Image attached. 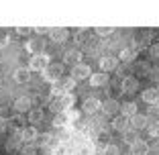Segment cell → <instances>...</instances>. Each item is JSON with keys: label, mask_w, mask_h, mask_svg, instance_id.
<instances>
[{"label": "cell", "mask_w": 159, "mask_h": 155, "mask_svg": "<svg viewBox=\"0 0 159 155\" xmlns=\"http://www.w3.org/2000/svg\"><path fill=\"white\" fill-rule=\"evenodd\" d=\"M49 66H51V59H49L47 53L31 55V59H29V70H31V71H41V74H43Z\"/></svg>", "instance_id": "1"}, {"label": "cell", "mask_w": 159, "mask_h": 155, "mask_svg": "<svg viewBox=\"0 0 159 155\" xmlns=\"http://www.w3.org/2000/svg\"><path fill=\"white\" fill-rule=\"evenodd\" d=\"M61 78H63V63H51V66L43 71V80L49 82V84H55Z\"/></svg>", "instance_id": "2"}, {"label": "cell", "mask_w": 159, "mask_h": 155, "mask_svg": "<svg viewBox=\"0 0 159 155\" xmlns=\"http://www.w3.org/2000/svg\"><path fill=\"white\" fill-rule=\"evenodd\" d=\"M75 86V80L74 78H61L59 82H55L53 84V94L55 96H63V94H71V90H74Z\"/></svg>", "instance_id": "3"}, {"label": "cell", "mask_w": 159, "mask_h": 155, "mask_svg": "<svg viewBox=\"0 0 159 155\" xmlns=\"http://www.w3.org/2000/svg\"><path fill=\"white\" fill-rule=\"evenodd\" d=\"M49 37H51L53 43L61 45V43H66L67 39H70V29H66V27H51L49 29Z\"/></svg>", "instance_id": "4"}, {"label": "cell", "mask_w": 159, "mask_h": 155, "mask_svg": "<svg viewBox=\"0 0 159 155\" xmlns=\"http://www.w3.org/2000/svg\"><path fill=\"white\" fill-rule=\"evenodd\" d=\"M112 129L125 135L126 131H131V129H133V127H131V118L122 116V114H116V116L112 118Z\"/></svg>", "instance_id": "5"}, {"label": "cell", "mask_w": 159, "mask_h": 155, "mask_svg": "<svg viewBox=\"0 0 159 155\" xmlns=\"http://www.w3.org/2000/svg\"><path fill=\"white\" fill-rule=\"evenodd\" d=\"M20 139H23V145H35L39 139V131L35 127H25L20 131Z\"/></svg>", "instance_id": "6"}, {"label": "cell", "mask_w": 159, "mask_h": 155, "mask_svg": "<svg viewBox=\"0 0 159 155\" xmlns=\"http://www.w3.org/2000/svg\"><path fill=\"white\" fill-rule=\"evenodd\" d=\"M71 78H74L75 82L86 80V78H92V70H90V66H86V63H80V66L71 67Z\"/></svg>", "instance_id": "7"}, {"label": "cell", "mask_w": 159, "mask_h": 155, "mask_svg": "<svg viewBox=\"0 0 159 155\" xmlns=\"http://www.w3.org/2000/svg\"><path fill=\"white\" fill-rule=\"evenodd\" d=\"M14 110L16 114H23V112H31L33 110V100L29 96H20V98L14 100Z\"/></svg>", "instance_id": "8"}, {"label": "cell", "mask_w": 159, "mask_h": 155, "mask_svg": "<svg viewBox=\"0 0 159 155\" xmlns=\"http://www.w3.org/2000/svg\"><path fill=\"white\" fill-rule=\"evenodd\" d=\"M116 67H118V57H112V55L100 57V70H102L104 74H108V71H114Z\"/></svg>", "instance_id": "9"}, {"label": "cell", "mask_w": 159, "mask_h": 155, "mask_svg": "<svg viewBox=\"0 0 159 155\" xmlns=\"http://www.w3.org/2000/svg\"><path fill=\"white\" fill-rule=\"evenodd\" d=\"M120 90L125 92V94H133V92H137V90H139V80H137L135 75L125 78V80L120 82Z\"/></svg>", "instance_id": "10"}, {"label": "cell", "mask_w": 159, "mask_h": 155, "mask_svg": "<svg viewBox=\"0 0 159 155\" xmlns=\"http://www.w3.org/2000/svg\"><path fill=\"white\" fill-rule=\"evenodd\" d=\"M100 108H102V102H100L98 98H86L84 104H82V112L94 114V112H98Z\"/></svg>", "instance_id": "11"}, {"label": "cell", "mask_w": 159, "mask_h": 155, "mask_svg": "<svg viewBox=\"0 0 159 155\" xmlns=\"http://www.w3.org/2000/svg\"><path fill=\"white\" fill-rule=\"evenodd\" d=\"M63 61H66L67 66H71V67L80 66V63H82V51H80V49H70V51H66Z\"/></svg>", "instance_id": "12"}, {"label": "cell", "mask_w": 159, "mask_h": 155, "mask_svg": "<svg viewBox=\"0 0 159 155\" xmlns=\"http://www.w3.org/2000/svg\"><path fill=\"white\" fill-rule=\"evenodd\" d=\"M12 78H14L16 84H27V82L31 80V70H29V67H16Z\"/></svg>", "instance_id": "13"}, {"label": "cell", "mask_w": 159, "mask_h": 155, "mask_svg": "<svg viewBox=\"0 0 159 155\" xmlns=\"http://www.w3.org/2000/svg\"><path fill=\"white\" fill-rule=\"evenodd\" d=\"M131 127L135 131H141V129H147L149 127V116L147 114H137V116L131 118Z\"/></svg>", "instance_id": "14"}, {"label": "cell", "mask_w": 159, "mask_h": 155, "mask_svg": "<svg viewBox=\"0 0 159 155\" xmlns=\"http://www.w3.org/2000/svg\"><path fill=\"white\" fill-rule=\"evenodd\" d=\"M102 110H104V114H116V112H120V104H118V100L108 98L102 102Z\"/></svg>", "instance_id": "15"}, {"label": "cell", "mask_w": 159, "mask_h": 155, "mask_svg": "<svg viewBox=\"0 0 159 155\" xmlns=\"http://www.w3.org/2000/svg\"><path fill=\"white\" fill-rule=\"evenodd\" d=\"M120 114L126 118H133L139 114V110H137V104L135 102H122L120 104Z\"/></svg>", "instance_id": "16"}, {"label": "cell", "mask_w": 159, "mask_h": 155, "mask_svg": "<svg viewBox=\"0 0 159 155\" xmlns=\"http://www.w3.org/2000/svg\"><path fill=\"white\" fill-rule=\"evenodd\" d=\"M141 98H143V102H147V104H155V102H159V90L147 88V90H143Z\"/></svg>", "instance_id": "17"}, {"label": "cell", "mask_w": 159, "mask_h": 155, "mask_svg": "<svg viewBox=\"0 0 159 155\" xmlns=\"http://www.w3.org/2000/svg\"><path fill=\"white\" fill-rule=\"evenodd\" d=\"M90 84H92L94 88H102V86H106V84H108V74H104V71L92 74V78H90Z\"/></svg>", "instance_id": "18"}, {"label": "cell", "mask_w": 159, "mask_h": 155, "mask_svg": "<svg viewBox=\"0 0 159 155\" xmlns=\"http://www.w3.org/2000/svg\"><path fill=\"white\" fill-rule=\"evenodd\" d=\"M43 47H45V43L41 41V39H33V41L27 43V51L33 53V55H39V53H45L43 51Z\"/></svg>", "instance_id": "19"}, {"label": "cell", "mask_w": 159, "mask_h": 155, "mask_svg": "<svg viewBox=\"0 0 159 155\" xmlns=\"http://www.w3.org/2000/svg\"><path fill=\"white\" fill-rule=\"evenodd\" d=\"M147 153H149V145L145 141H137L135 145H131V151H129V155H147Z\"/></svg>", "instance_id": "20"}, {"label": "cell", "mask_w": 159, "mask_h": 155, "mask_svg": "<svg viewBox=\"0 0 159 155\" xmlns=\"http://www.w3.org/2000/svg\"><path fill=\"white\" fill-rule=\"evenodd\" d=\"M118 57H120L125 63H129V61H133L137 57V49L135 47H125V49H120V55Z\"/></svg>", "instance_id": "21"}, {"label": "cell", "mask_w": 159, "mask_h": 155, "mask_svg": "<svg viewBox=\"0 0 159 155\" xmlns=\"http://www.w3.org/2000/svg\"><path fill=\"white\" fill-rule=\"evenodd\" d=\"M43 118H45V112H43V108H33V110L29 112V122H33V125L41 122Z\"/></svg>", "instance_id": "22"}, {"label": "cell", "mask_w": 159, "mask_h": 155, "mask_svg": "<svg viewBox=\"0 0 159 155\" xmlns=\"http://www.w3.org/2000/svg\"><path fill=\"white\" fill-rule=\"evenodd\" d=\"M67 122H70L67 112H59V114H55V118H53V127H55V129H63Z\"/></svg>", "instance_id": "23"}, {"label": "cell", "mask_w": 159, "mask_h": 155, "mask_svg": "<svg viewBox=\"0 0 159 155\" xmlns=\"http://www.w3.org/2000/svg\"><path fill=\"white\" fill-rule=\"evenodd\" d=\"M122 139H125V143H129V145H135V143L139 141V131L131 129V131H126L125 135H122Z\"/></svg>", "instance_id": "24"}, {"label": "cell", "mask_w": 159, "mask_h": 155, "mask_svg": "<svg viewBox=\"0 0 159 155\" xmlns=\"http://www.w3.org/2000/svg\"><path fill=\"white\" fill-rule=\"evenodd\" d=\"M20 145H23V139H20V133H16V135H14L12 139L6 143V149H8V151H14V149H19Z\"/></svg>", "instance_id": "25"}, {"label": "cell", "mask_w": 159, "mask_h": 155, "mask_svg": "<svg viewBox=\"0 0 159 155\" xmlns=\"http://www.w3.org/2000/svg\"><path fill=\"white\" fill-rule=\"evenodd\" d=\"M37 143L41 147H49L53 143V135H51V133H41V135H39V139H37Z\"/></svg>", "instance_id": "26"}, {"label": "cell", "mask_w": 159, "mask_h": 155, "mask_svg": "<svg viewBox=\"0 0 159 155\" xmlns=\"http://www.w3.org/2000/svg\"><path fill=\"white\" fill-rule=\"evenodd\" d=\"M147 133H149V137L157 139V137H159V121H155V122H149V127H147Z\"/></svg>", "instance_id": "27"}, {"label": "cell", "mask_w": 159, "mask_h": 155, "mask_svg": "<svg viewBox=\"0 0 159 155\" xmlns=\"http://www.w3.org/2000/svg\"><path fill=\"white\" fill-rule=\"evenodd\" d=\"M100 155H118V147L116 145H104L100 149Z\"/></svg>", "instance_id": "28"}, {"label": "cell", "mask_w": 159, "mask_h": 155, "mask_svg": "<svg viewBox=\"0 0 159 155\" xmlns=\"http://www.w3.org/2000/svg\"><path fill=\"white\" fill-rule=\"evenodd\" d=\"M20 122H23V118H20V114H14L12 118H8V125L12 129H19V131H23L25 127H20Z\"/></svg>", "instance_id": "29"}, {"label": "cell", "mask_w": 159, "mask_h": 155, "mask_svg": "<svg viewBox=\"0 0 159 155\" xmlns=\"http://www.w3.org/2000/svg\"><path fill=\"white\" fill-rule=\"evenodd\" d=\"M94 31H96V35H100V37H108V35H112V27H108V25H106V27H104V25H102V27H96Z\"/></svg>", "instance_id": "30"}, {"label": "cell", "mask_w": 159, "mask_h": 155, "mask_svg": "<svg viewBox=\"0 0 159 155\" xmlns=\"http://www.w3.org/2000/svg\"><path fill=\"white\" fill-rule=\"evenodd\" d=\"M74 37H75V43H78V45L86 43V29H75Z\"/></svg>", "instance_id": "31"}, {"label": "cell", "mask_w": 159, "mask_h": 155, "mask_svg": "<svg viewBox=\"0 0 159 155\" xmlns=\"http://www.w3.org/2000/svg\"><path fill=\"white\" fill-rule=\"evenodd\" d=\"M147 116H159V102L147 106Z\"/></svg>", "instance_id": "32"}, {"label": "cell", "mask_w": 159, "mask_h": 155, "mask_svg": "<svg viewBox=\"0 0 159 155\" xmlns=\"http://www.w3.org/2000/svg\"><path fill=\"white\" fill-rule=\"evenodd\" d=\"M8 43H10L8 33H0V49H2V47H8Z\"/></svg>", "instance_id": "33"}, {"label": "cell", "mask_w": 159, "mask_h": 155, "mask_svg": "<svg viewBox=\"0 0 159 155\" xmlns=\"http://www.w3.org/2000/svg\"><path fill=\"white\" fill-rule=\"evenodd\" d=\"M35 151H37L35 145H23V151H20V153L23 155H35Z\"/></svg>", "instance_id": "34"}, {"label": "cell", "mask_w": 159, "mask_h": 155, "mask_svg": "<svg viewBox=\"0 0 159 155\" xmlns=\"http://www.w3.org/2000/svg\"><path fill=\"white\" fill-rule=\"evenodd\" d=\"M149 53H151V57H155V59H157V57H159V43L151 45V47H149Z\"/></svg>", "instance_id": "35"}, {"label": "cell", "mask_w": 159, "mask_h": 155, "mask_svg": "<svg viewBox=\"0 0 159 155\" xmlns=\"http://www.w3.org/2000/svg\"><path fill=\"white\" fill-rule=\"evenodd\" d=\"M16 33L23 35V37H27V35L31 33V29H29V27H16Z\"/></svg>", "instance_id": "36"}, {"label": "cell", "mask_w": 159, "mask_h": 155, "mask_svg": "<svg viewBox=\"0 0 159 155\" xmlns=\"http://www.w3.org/2000/svg\"><path fill=\"white\" fill-rule=\"evenodd\" d=\"M8 127H10V125H8V118H0V133H4Z\"/></svg>", "instance_id": "37"}, {"label": "cell", "mask_w": 159, "mask_h": 155, "mask_svg": "<svg viewBox=\"0 0 159 155\" xmlns=\"http://www.w3.org/2000/svg\"><path fill=\"white\" fill-rule=\"evenodd\" d=\"M33 31H35L37 35H45V33H49V29H47V27H35Z\"/></svg>", "instance_id": "38"}, {"label": "cell", "mask_w": 159, "mask_h": 155, "mask_svg": "<svg viewBox=\"0 0 159 155\" xmlns=\"http://www.w3.org/2000/svg\"><path fill=\"white\" fill-rule=\"evenodd\" d=\"M67 116H70V121H78L80 112H75V110H67Z\"/></svg>", "instance_id": "39"}, {"label": "cell", "mask_w": 159, "mask_h": 155, "mask_svg": "<svg viewBox=\"0 0 159 155\" xmlns=\"http://www.w3.org/2000/svg\"><path fill=\"white\" fill-rule=\"evenodd\" d=\"M157 90H159V86H157Z\"/></svg>", "instance_id": "40"}]
</instances>
